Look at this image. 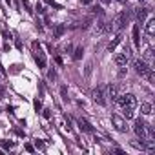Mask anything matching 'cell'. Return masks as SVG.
Returning a JSON list of instances; mask_svg holds the SVG:
<instances>
[{
	"label": "cell",
	"mask_w": 155,
	"mask_h": 155,
	"mask_svg": "<svg viewBox=\"0 0 155 155\" xmlns=\"http://www.w3.org/2000/svg\"><path fill=\"white\" fill-rule=\"evenodd\" d=\"M31 48H33V57H35V62L38 64L40 70H44L46 68V55H44L42 48H40V44L38 42H33Z\"/></svg>",
	"instance_id": "6da1fadb"
},
{
	"label": "cell",
	"mask_w": 155,
	"mask_h": 155,
	"mask_svg": "<svg viewBox=\"0 0 155 155\" xmlns=\"http://www.w3.org/2000/svg\"><path fill=\"white\" fill-rule=\"evenodd\" d=\"M117 100V104L119 106H128V108H135L137 106V97L133 95V93H126V95H120V97H117L115 99Z\"/></svg>",
	"instance_id": "7a4b0ae2"
},
{
	"label": "cell",
	"mask_w": 155,
	"mask_h": 155,
	"mask_svg": "<svg viewBox=\"0 0 155 155\" xmlns=\"http://www.w3.org/2000/svg\"><path fill=\"white\" fill-rule=\"evenodd\" d=\"M128 20H130V13H128V11H120L119 15L115 17V20H113V26H111V28L117 29V31H120V29H122L124 26L128 24Z\"/></svg>",
	"instance_id": "3957f363"
},
{
	"label": "cell",
	"mask_w": 155,
	"mask_h": 155,
	"mask_svg": "<svg viewBox=\"0 0 155 155\" xmlns=\"http://www.w3.org/2000/svg\"><path fill=\"white\" fill-rule=\"evenodd\" d=\"M133 68H135V71L139 73V75L146 77V73L150 71V64H148L146 60H142V58H137L135 62H133Z\"/></svg>",
	"instance_id": "277c9868"
},
{
	"label": "cell",
	"mask_w": 155,
	"mask_h": 155,
	"mask_svg": "<svg viewBox=\"0 0 155 155\" xmlns=\"http://www.w3.org/2000/svg\"><path fill=\"white\" fill-rule=\"evenodd\" d=\"M91 97H93V100H95L97 104H100V106L106 104V95H104V88L102 86H97L95 90L91 91Z\"/></svg>",
	"instance_id": "5b68a950"
},
{
	"label": "cell",
	"mask_w": 155,
	"mask_h": 155,
	"mask_svg": "<svg viewBox=\"0 0 155 155\" xmlns=\"http://www.w3.org/2000/svg\"><path fill=\"white\" fill-rule=\"evenodd\" d=\"M111 122L113 126H115V130L120 131V133H126L128 131V126H126V120L122 117H119V115H111Z\"/></svg>",
	"instance_id": "8992f818"
},
{
	"label": "cell",
	"mask_w": 155,
	"mask_h": 155,
	"mask_svg": "<svg viewBox=\"0 0 155 155\" xmlns=\"http://www.w3.org/2000/svg\"><path fill=\"white\" fill-rule=\"evenodd\" d=\"M133 130H135V133H137L140 139H144V137H146V124L142 122V120H137L135 126H133Z\"/></svg>",
	"instance_id": "52a82bcc"
},
{
	"label": "cell",
	"mask_w": 155,
	"mask_h": 155,
	"mask_svg": "<svg viewBox=\"0 0 155 155\" xmlns=\"http://www.w3.org/2000/svg\"><path fill=\"white\" fill-rule=\"evenodd\" d=\"M77 124H79V128H80L82 131H88V133H91V131H93V126L88 122L86 119H77Z\"/></svg>",
	"instance_id": "ba28073f"
},
{
	"label": "cell",
	"mask_w": 155,
	"mask_h": 155,
	"mask_svg": "<svg viewBox=\"0 0 155 155\" xmlns=\"http://www.w3.org/2000/svg\"><path fill=\"white\" fill-rule=\"evenodd\" d=\"M131 38H133V44L137 46H140V31H139V24H135L133 26V29H131Z\"/></svg>",
	"instance_id": "9c48e42d"
},
{
	"label": "cell",
	"mask_w": 155,
	"mask_h": 155,
	"mask_svg": "<svg viewBox=\"0 0 155 155\" xmlns=\"http://www.w3.org/2000/svg\"><path fill=\"white\" fill-rule=\"evenodd\" d=\"M128 58H130V57H128L126 53H119V55L115 57V64L119 66V68H120V66H126L128 64Z\"/></svg>",
	"instance_id": "30bf717a"
},
{
	"label": "cell",
	"mask_w": 155,
	"mask_h": 155,
	"mask_svg": "<svg viewBox=\"0 0 155 155\" xmlns=\"http://www.w3.org/2000/svg\"><path fill=\"white\" fill-rule=\"evenodd\" d=\"M108 95L111 97V100H115L119 97V88L115 84H110V86H108Z\"/></svg>",
	"instance_id": "8fae6325"
},
{
	"label": "cell",
	"mask_w": 155,
	"mask_h": 155,
	"mask_svg": "<svg viewBox=\"0 0 155 155\" xmlns=\"http://www.w3.org/2000/svg\"><path fill=\"white\" fill-rule=\"evenodd\" d=\"M146 33H148L150 37L155 33V18H150V20L146 22Z\"/></svg>",
	"instance_id": "7c38bea8"
},
{
	"label": "cell",
	"mask_w": 155,
	"mask_h": 155,
	"mask_svg": "<svg viewBox=\"0 0 155 155\" xmlns=\"http://www.w3.org/2000/svg\"><path fill=\"white\" fill-rule=\"evenodd\" d=\"M120 40H122V37H120V35H117V37H115V38H113V40H111V42H110V44H108V51H113V49H115V48H117V46L120 44Z\"/></svg>",
	"instance_id": "4fadbf2b"
},
{
	"label": "cell",
	"mask_w": 155,
	"mask_h": 155,
	"mask_svg": "<svg viewBox=\"0 0 155 155\" xmlns=\"http://www.w3.org/2000/svg\"><path fill=\"white\" fill-rule=\"evenodd\" d=\"M146 15H148V9L146 8H140V9H137V20L140 24L144 22V18H146Z\"/></svg>",
	"instance_id": "5bb4252c"
},
{
	"label": "cell",
	"mask_w": 155,
	"mask_h": 155,
	"mask_svg": "<svg viewBox=\"0 0 155 155\" xmlns=\"http://www.w3.org/2000/svg\"><path fill=\"white\" fill-rule=\"evenodd\" d=\"M140 113L142 115H152V104H148V102L140 104Z\"/></svg>",
	"instance_id": "9a60e30c"
},
{
	"label": "cell",
	"mask_w": 155,
	"mask_h": 155,
	"mask_svg": "<svg viewBox=\"0 0 155 155\" xmlns=\"http://www.w3.org/2000/svg\"><path fill=\"white\" fill-rule=\"evenodd\" d=\"M124 117H126V119H133V117H135V108L124 106Z\"/></svg>",
	"instance_id": "2e32d148"
},
{
	"label": "cell",
	"mask_w": 155,
	"mask_h": 155,
	"mask_svg": "<svg viewBox=\"0 0 155 155\" xmlns=\"http://www.w3.org/2000/svg\"><path fill=\"white\" fill-rule=\"evenodd\" d=\"M106 29H108V26L102 22V20H99V22H97V26H95V31H97V33H104Z\"/></svg>",
	"instance_id": "e0dca14e"
},
{
	"label": "cell",
	"mask_w": 155,
	"mask_h": 155,
	"mask_svg": "<svg viewBox=\"0 0 155 155\" xmlns=\"http://www.w3.org/2000/svg\"><path fill=\"white\" fill-rule=\"evenodd\" d=\"M64 31H66V28H64L62 24H60V26H57V28H55V38H60V37L64 35Z\"/></svg>",
	"instance_id": "ac0fdd59"
},
{
	"label": "cell",
	"mask_w": 155,
	"mask_h": 155,
	"mask_svg": "<svg viewBox=\"0 0 155 155\" xmlns=\"http://www.w3.org/2000/svg\"><path fill=\"white\" fill-rule=\"evenodd\" d=\"M142 60H146V62H152V60H153V51H152L150 48L144 51V58H142Z\"/></svg>",
	"instance_id": "d6986e66"
},
{
	"label": "cell",
	"mask_w": 155,
	"mask_h": 155,
	"mask_svg": "<svg viewBox=\"0 0 155 155\" xmlns=\"http://www.w3.org/2000/svg\"><path fill=\"white\" fill-rule=\"evenodd\" d=\"M82 55H84V48H77L75 53H73V58H75V60H80V58H82Z\"/></svg>",
	"instance_id": "ffe728a7"
},
{
	"label": "cell",
	"mask_w": 155,
	"mask_h": 155,
	"mask_svg": "<svg viewBox=\"0 0 155 155\" xmlns=\"http://www.w3.org/2000/svg\"><path fill=\"white\" fill-rule=\"evenodd\" d=\"M13 146H15V142H11V140H4V142H2V148H4V150H11Z\"/></svg>",
	"instance_id": "44dd1931"
},
{
	"label": "cell",
	"mask_w": 155,
	"mask_h": 155,
	"mask_svg": "<svg viewBox=\"0 0 155 155\" xmlns=\"http://www.w3.org/2000/svg\"><path fill=\"white\" fill-rule=\"evenodd\" d=\"M91 71H93V62H88L86 64V77H90Z\"/></svg>",
	"instance_id": "7402d4cb"
},
{
	"label": "cell",
	"mask_w": 155,
	"mask_h": 155,
	"mask_svg": "<svg viewBox=\"0 0 155 155\" xmlns=\"http://www.w3.org/2000/svg\"><path fill=\"white\" fill-rule=\"evenodd\" d=\"M33 106H35V110H37V113H38L40 110H42V100H40V99H37L35 102H33Z\"/></svg>",
	"instance_id": "603a6c76"
},
{
	"label": "cell",
	"mask_w": 155,
	"mask_h": 155,
	"mask_svg": "<svg viewBox=\"0 0 155 155\" xmlns=\"http://www.w3.org/2000/svg\"><path fill=\"white\" fill-rule=\"evenodd\" d=\"M22 4H24V8H26V11H28V13H33V9H31V4H29V0H22Z\"/></svg>",
	"instance_id": "cb8c5ba5"
},
{
	"label": "cell",
	"mask_w": 155,
	"mask_h": 155,
	"mask_svg": "<svg viewBox=\"0 0 155 155\" xmlns=\"http://www.w3.org/2000/svg\"><path fill=\"white\" fill-rule=\"evenodd\" d=\"M60 95H62V99H64V100H68V90H66V86L60 88Z\"/></svg>",
	"instance_id": "d4e9b609"
},
{
	"label": "cell",
	"mask_w": 155,
	"mask_h": 155,
	"mask_svg": "<svg viewBox=\"0 0 155 155\" xmlns=\"http://www.w3.org/2000/svg\"><path fill=\"white\" fill-rule=\"evenodd\" d=\"M128 73V70H126V66H120V70H119V77H124Z\"/></svg>",
	"instance_id": "484cf974"
},
{
	"label": "cell",
	"mask_w": 155,
	"mask_h": 155,
	"mask_svg": "<svg viewBox=\"0 0 155 155\" xmlns=\"http://www.w3.org/2000/svg\"><path fill=\"white\" fill-rule=\"evenodd\" d=\"M48 79H49V80H55V79H57V73H55V70H51V71L48 73Z\"/></svg>",
	"instance_id": "4316f807"
},
{
	"label": "cell",
	"mask_w": 155,
	"mask_h": 155,
	"mask_svg": "<svg viewBox=\"0 0 155 155\" xmlns=\"http://www.w3.org/2000/svg\"><path fill=\"white\" fill-rule=\"evenodd\" d=\"M24 148H26V152H29V153H33V152H35V148H33V144H26Z\"/></svg>",
	"instance_id": "83f0119b"
},
{
	"label": "cell",
	"mask_w": 155,
	"mask_h": 155,
	"mask_svg": "<svg viewBox=\"0 0 155 155\" xmlns=\"http://www.w3.org/2000/svg\"><path fill=\"white\" fill-rule=\"evenodd\" d=\"M44 117L49 119V117H51V111H49V110H44Z\"/></svg>",
	"instance_id": "f1b7e54d"
},
{
	"label": "cell",
	"mask_w": 155,
	"mask_h": 155,
	"mask_svg": "<svg viewBox=\"0 0 155 155\" xmlns=\"http://www.w3.org/2000/svg\"><path fill=\"white\" fill-rule=\"evenodd\" d=\"M38 13H44V9H42V4H37V8H35Z\"/></svg>",
	"instance_id": "f546056e"
},
{
	"label": "cell",
	"mask_w": 155,
	"mask_h": 155,
	"mask_svg": "<svg viewBox=\"0 0 155 155\" xmlns=\"http://www.w3.org/2000/svg\"><path fill=\"white\" fill-rule=\"evenodd\" d=\"M4 38H8V40H11V33H8V31H4Z\"/></svg>",
	"instance_id": "4dcf8cb0"
},
{
	"label": "cell",
	"mask_w": 155,
	"mask_h": 155,
	"mask_svg": "<svg viewBox=\"0 0 155 155\" xmlns=\"http://www.w3.org/2000/svg\"><path fill=\"white\" fill-rule=\"evenodd\" d=\"M37 148H38V150H44V144H42V142H38V140H37Z\"/></svg>",
	"instance_id": "1f68e13d"
},
{
	"label": "cell",
	"mask_w": 155,
	"mask_h": 155,
	"mask_svg": "<svg viewBox=\"0 0 155 155\" xmlns=\"http://www.w3.org/2000/svg\"><path fill=\"white\" fill-rule=\"evenodd\" d=\"M2 95H4V88L0 86V99H2Z\"/></svg>",
	"instance_id": "d6a6232c"
},
{
	"label": "cell",
	"mask_w": 155,
	"mask_h": 155,
	"mask_svg": "<svg viewBox=\"0 0 155 155\" xmlns=\"http://www.w3.org/2000/svg\"><path fill=\"white\" fill-rule=\"evenodd\" d=\"M82 4H91V0H80Z\"/></svg>",
	"instance_id": "836d02e7"
},
{
	"label": "cell",
	"mask_w": 155,
	"mask_h": 155,
	"mask_svg": "<svg viewBox=\"0 0 155 155\" xmlns=\"http://www.w3.org/2000/svg\"><path fill=\"white\" fill-rule=\"evenodd\" d=\"M102 2H104V4H110V2H111V0H102Z\"/></svg>",
	"instance_id": "e575fe53"
}]
</instances>
